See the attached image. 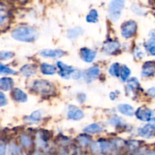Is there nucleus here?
<instances>
[{"instance_id": "f257e3e1", "label": "nucleus", "mask_w": 155, "mask_h": 155, "mask_svg": "<svg viewBox=\"0 0 155 155\" xmlns=\"http://www.w3.org/2000/svg\"><path fill=\"white\" fill-rule=\"evenodd\" d=\"M12 37L15 40L23 42H33L39 36V33L35 27L21 25L15 27L11 33Z\"/></svg>"}, {"instance_id": "f03ea898", "label": "nucleus", "mask_w": 155, "mask_h": 155, "mask_svg": "<svg viewBox=\"0 0 155 155\" xmlns=\"http://www.w3.org/2000/svg\"><path fill=\"white\" fill-rule=\"evenodd\" d=\"M30 89L36 94L42 95V96H48L54 94L55 88L53 83L46 80H35L30 86Z\"/></svg>"}, {"instance_id": "7ed1b4c3", "label": "nucleus", "mask_w": 155, "mask_h": 155, "mask_svg": "<svg viewBox=\"0 0 155 155\" xmlns=\"http://www.w3.org/2000/svg\"><path fill=\"white\" fill-rule=\"evenodd\" d=\"M116 148L113 142L106 139H99L91 145L92 152L98 155H110Z\"/></svg>"}, {"instance_id": "20e7f679", "label": "nucleus", "mask_w": 155, "mask_h": 155, "mask_svg": "<svg viewBox=\"0 0 155 155\" xmlns=\"http://www.w3.org/2000/svg\"><path fill=\"white\" fill-rule=\"evenodd\" d=\"M125 0H111L107 8L109 19L114 22L118 21L122 15Z\"/></svg>"}, {"instance_id": "39448f33", "label": "nucleus", "mask_w": 155, "mask_h": 155, "mask_svg": "<svg viewBox=\"0 0 155 155\" xmlns=\"http://www.w3.org/2000/svg\"><path fill=\"white\" fill-rule=\"evenodd\" d=\"M138 30V24L133 20H130L121 26V36L124 39H131L136 34Z\"/></svg>"}, {"instance_id": "423d86ee", "label": "nucleus", "mask_w": 155, "mask_h": 155, "mask_svg": "<svg viewBox=\"0 0 155 155\" xmlns=\"http://www.w3.org/2000/svg\"><path fill=\"white\" fill-rule=\"evenodd\" d=\"M136 118L142 122H149L152 117H154V111L151 108L145 106L139 107L135 113Z\"/></svg>"}, {"instance_id": "0eeeda50", "label": "nucleus", "mask_w": 155, "mask_h": 155, "mask_svg": "<svg viewBox=\"0 0 155 155\" xmlns=\"http://www.w3.org/2000/svg\"><path fill=\"white\" fill-rule=\"evenodd\" d=\"M100 68L98 66H92L90 68H87L84 72L83 73V78L86 83H92V81H94L95 80H96L98 77V76L100 75Z\"/></svg>"}, {"instance_id": "6e6552de", "label": "nucleus", "mask_w": 155, "mask_h": 155, "mask_svg": "<svg viewBox=\"0 0 155 155\" xmlns=\"http://www.w3.org/2000/svg\"><path fill=\"white\" fill-rule=\"evenodd\" d=\"M121 45L118 41L114 40V39H109L107 42H105L103 45L102 49L103 51L106 54L109 55H113L117 54L120 49Z\"/></svg>"}, {"instance_id": "1a4fd4ad", "label": "nucleus", "mask_w": 155, "mask_h": 155, "mask_svg": "<svg viewBox=\"0 0 155 155\" xmlns=\"http://www.w3.org/2000/svg\"><path fill=\"white\" fill-rule=\"evenodd\" d=\"M10 12L5 6L0 3V30H5L10 22Z\"/></svg>"}, {"instance_id": "9d476101", "label": "nucleus", "mask_w": 155, "mask_h": 155, "mask_svg": "<svg viewBox=\"0 0 155 155\" xmlns=\"http://www.w3.org/2000/svg\"><path fill=\"white\" fill-rule=\"evenodd\" d=\"M57 68L58 69V74L63 79H70L71 77L74 68L71 65H68L62 61L57 62Z\"/></svg>"}, {"instance_id": "9b49d317", "label": "nucleus", "mask_w": 155, "mask_h": 155, "mask_svg": "<svg viewBox=\"0 0 155 155\" xmlns=\"http://www.w3.org/2000/svg\"><path fill=\"white\" fill-rule=\"evenodd\" d=\"M84 113L81 109L74 105H71L68 108L67 117L69 120L74 121H79L84 117Z\"/></svg>"}, {"instance_id": "f8f14e48", "label": "nucleus", "mask_w": 155, "mask_h": 155, "mask_svg": "<svg viewBox=\"0 0 155 155\" xmlns=\"http://www.w3.org/2000/svg\"><path fill=\"white\" fill-rule=\"evenodd\" d=\"M137 133L138 136L144 138V139H151L155 137V130L149 125V124L139 127L138 129Z\"/></svg>"}, {"instance_id": "ddd939ff", "label": "nucleus", "mask_w": 155, "mask_h": 155, "mask_svg": "<svg viewBox=\"0 0 155 155\" xmlns=\"http://www.w3.org/2000/svg\"><path fill=\"white\" fill-rule=\"evenodd\" d=\"M80 54L83 61L86 63H92L97 57V52L93 49L89 48H82L80 51Z\"/></svg>"}, {"instance_id": "4468645a", "label": "nucleus", "mask_w": 155, "mask_h": 155, "mask_svg": "<svg viewBox=\"0 0 155 155\" xmlns=\"http://www.w3.org/2000/svg\"><path fill=\"white\" fill-rule=\"evenodd\" d=\"M141 75L144 78H150L155 75V61H146L142 68Z\"/></svg>"}, {"instance_id": "2eb2a0df", "label": "nucleus", "mask_w": 155, "mask_h": 155, "mask_svg": "<svg viewBox=\"0 0 155 155\" xmlns=\"http://www.w3.org/2000/svg\"><path fill=\"white\" fill-rule=\"evenodd\" d=\"M39 54L42 57L49 58H60L65 54V52L61 49H51L45 48L39 51Z\"/></svg>"}, {"instance_id": "dca6fc26", "label": "nucleus", "mask_w": 155, "mask_h": 155, "mask_svg": "<svg viewBox=\"0 0 155 155\" xmlns=\"http://www.w3.org/2000/svg\"><path fill=\"white\" fill-rule=\"evenodd\" d=\"M12 97L14 101L19 103H25L28 100L27 94L19 88H15V89H12Z\"/></svg>"}, {"instance_id": "f3484780", "label": "nucleus", "mask_w": 155, "mask_h": 155, "mask_svg": "<svg viewBox=\"0 0 155 155\" xmlns=\"http://www.w3.org/2000/svg\"><path fill=\"white\" fill-rule=\"evenodd\" d=\"M37 71V66L33 64H27L23 65L20 69V72L23 76L26 77H30L36 74Z\"/></svg>"}, {"instance_id": "a211bd4d", "label": "nucleus", "mask_w": 155, "mask_h": 155, "mask_svg": "<svg viewBox=\"0 0 155 155\" xmlns=\"http://www.w3.org/2000/svg\"><path fill=\"white\" fill-rule=\"evenodd\" d=\"M14 84H15V82L13 79L11 77H5L0 78V89L4 92L12 90L13 89Z\"/></svg>"}, {"instance_id": "6ab92c4d", "label": "nucleus", "mask_w": 155, "mask_h": 155, "mask_svg": "<svg viewBox=\"0 0 155 155\" xmlns=\"http://www.w3.org/2000/svg\"><path fill=\"white\" fill-rule=\"evenodd\" d=\"M117 110L123 115L127 117H133L136 113L134 107L128 104H120L117 106Z\"/></svg>"}, {"instance_id": "aec40b11", "label": "nucleus", "mask_w": 155, "mask_h": 155, "mask_svg": "<svg viewBox=\"0 0 155 155\" xmlns=\"http://www.w3.org/2000/svg\"><path fill=\"white\" fill-rule=\"evenodd\" d=\"M139 87H140V83L136 77H133L127 82V92H130L131 94H135V92L139 90Z\"/></svg>"}, {"instance_id": "412c9836", "label": "nucleus", "mask_w": 155, "mask_h": 155, "mask_svg": "<svg viewBox=\"0 0 155 155\" xmlns=\"http://www.w3.org/2000/svg\"><path fill=\"white\" fill-rule=\"evenodd\" d=\"M42 117V113L41 110H37L33 111L30 116H27L25 117V121L28 124H37L41 120Z\"/></svg>"}, {"instance_id": "4be33fe9", "label": "nucleus", "mask_w": 155, "mask_h": 155, "mask_svg": "<svg viewBox=\"0 0 155 155\" xmlns=\"http://www.w3.org/2000/svg\"><path fill=\"white\" fill-rule=\"evenodd\" d=\"M40 71L44 75H54L57 72V68L48 63H42L40 64Z\"/></svg>"}, {"instance_id": "5701e85b", "label": "nucleus", "mask_w": 155, "mask_h": 155, "mask_svg": "<svg viewBox=\"0 0 155 155\" xmlns=\"http://www.w3.org/2000/svg\"><path fill=\"white\" fill-rule=\"evenodd\" d=\"M84 30L80 27H74L67 31V37L70 39H74L79 37L83 33Z\"/></svg>"}, {"instance_id": "b1692460", "label": "nucleus", "mask_w": 155, "mask_h": 155, "mask_svg": "<svg viewBox=\"0 0 155 155\" xmlns=\"http://www.w3.org/2000/svg\"><path fill=\"white\" fill-rule=\"evenodd\" d=\"M83 132L86 134H98L102 132V127L98 124H92L83 129Z\"/></svg>"}, {"instance_id": "393cba45", "label": "nucleus", "mask_w": 155, "mask_h": 155, "mask_svg": "<svg viewBox=\"0 0 155 155\" xmlns=\"http://www.w3.org/2000/svg\"><path fill=\"white\" fill-rule=\"evenodd\" d=\"M19 140L21 145L25 148H30L33 145V139H32L31 136L27 133H22L20 136Z\"/></svg>"}, {"instance_id": "a878e982", "label": "nucleus", "mask_w": 155, "mask_h": 155, "mask_svg": "<svg viewBox=\"0 0 155 155\" xmlns=\"http://www.w3.org/2000/svg\"><path fill=\"white\" fill-rule=\"evenodd\" d=\"M131 71L127 65H122L120 68V78L123 82H127L129 80Z\"/></svg>"}, {"instance_id": "bb28decb", "label": "nucleus", "mask_w": 155, "mask_h": 155, "mask_svg": "<svg viewBox=\"0 0 155 155\" xmlns=\"http://www.w3.org/2000/svg\"><path fill=\"white\" fill-rule=\"evenodd\" d=\"M86 21L91 24H95L98 21V13L96 9H91L86 16Z\"/></svg>"}, {"instance_id": "cd10ccee", "label": "nucleus", "mask_w": 155, "mask_h": 155, "mask_svg": "<svg viewBox=\"0 0 155 155\" xmlns=\"http://www.w3.org/2000/svg\"><path fill=\"white\" fill-rule=\"evenodd\" d=\"M145 48L147 52L151 56L155 57V41L150 38L145 44Z\"/></svg>"}, {"instance_id": "c85d7f7f", "label": "nucleus", "mask_w": 155, "mask_h": 155, "mask_svg": "<svg viewBox=\"0 0 155 155\" xmlns=\"http://www.w3.org/2000/svg\"><path fill=\"white\" fill-rule=\"evenodd\" d=\"M120 64L119 63H114L110 66L108 72L112 77H120Z\"/></svg>"}, {"instance_id": "c756f323", "label": "nucleus", "mask_w": 155, "mask_h": 155, "mask_svg": "<svg viewBox=\"0 0 155 155\" xmlns=\"http://www.w3.org/2000/svg\"><path fill=\"white\" fill-rule=\"evenodd\" d=\"M77 141H78L79 144L82 145L83 147H86L87 145H90L91 143V138L87 136L86 133L85 134H81L77 137Z\"/></svg>"}, {"instance_id": "7c9ffc66", "label": "nucleus", "mask_w": 155, "mask_h": 155, "mask_svg": "<svg viewBox=\"0 0 155 155\" xmlns=\"http://www.w3.org/2000/svg\"><path fill=\"white\" fill-rule=\"evenodd\" d=\"M10 152L11 155H26L24 150L21 147L16 144H11L10 145Z\"/></svg>"}, {"instance_id": "2f4dec72", "label": "nucleus", "mask_w": 155, "mask_h": 155, "mask_svg": "<svg viewBox=\"0 0 155 155\" xmlns=\"http://www.w3.org/2000/svg\"><path fill=\"white\" fill-rule=\"evenodd\" d=\"M0 74H6V75H15L17 72L15 70L12 69L7 65L0 64Z\"/></svg>"}, {"instance_id": "473e14b6", "label": "nucleus", "mask_w": 155, "mask_h": 155, "mask_svg": "<svg viewBox=\"0 0 155 155\" xmlns=\"http://www.w3.org/2000/svg\"><path fill=\"white\" fill-rule=\"evenodd\" d=\"M15 56V54L12 51H0V61H7L12 58Z\"/></svg>"}, {"instance_id": "72a5a7b5", "label": "nucleus", "mask_w": 155, "mask_h": 155, "mask_svg": "<svg viewBox=\"0 0 155 155\" xmlns=\"http://www.w3.org/2000/svg\"><path fill=\"white\" fill-rule=\"evenodd\" d=\"M133 55H134L135 58L137 59V60H142L145 57V53L141 49L140 47H136V48L133 51Z\"/></svg>"}, {"instance_id": "f704fd0d", "label": "nucleus", "mask_w": 155, "mask_h": 155, "mask_svg": "<svg viewBox=\"0 0 155 155\" xmlns=\"http://www.w3.org/2000/svg\"><path fill=\"white\" fill-rule=\"evenodd\" d=\"M109 122L113 126H119L121 125L122 120H121V118L118 117H112L110 120H109Z\"/></svg>"}, {"instance_id": "c9c22d12", "label": "nucleus", "mask_w": 155, "mask_h": 155, "mask_svg": "<svg viewBox=\"0 0 155 155\" xmlns=\"http://www.w3.org/2000/svg\"><path fill=\"white\" fill-rule=\"evenodd\" d=\"M8 100L5 95L2 91H0V107H4L7 105Z\"/></svg>"}, {"instance_id": "e433bc0d", "label": "nucleus", "mask_w": 155, "mask_h": 155, "mask_svg": "<svg viewBox=\"0 0 155 155\" xmlns=\"http://www.w3.org/2000/svg\"><path fill=\"white\" fill-rule=\"evenodd\" d=\"M82 76H83V74L80 70L74 69L72 74H71V78H73L74 80H79V79L81 78Z\"/></svg>"}, {"instance_id": "4c0bfd02", "label": "nucleus", "mask_w": 155, "mask_h": 155, "mask_svg": "<svg viewBox=\"0 0 155 155\" xmlns=\"http://www.w3.org/2000/svg\"><path fill=\"white\" fill-rule=\"evenodd\" d=\"M132 11H133L134 13H136V15H144V10L140 8L139 6L136 5H134L133 6H132Z\"/></svg>"}, {"instance_id": "58836bf2", "label": "nucleus", "mask_w": 155, "mask_h": 155, "mask_svg": "<svg viewBox=\"0 0 155 155\" xmlns=\"http://www.w3.org/2000/svg\"><path fill=\"white\" fill-rule=\"evenodd\" d=\"M7 145L3 141L0 140V155H6Z\"/></svg>"}, {"instance_id": "ea45409f", "label": "nucleus", "mask_w": 155, "mask_h": 155, "mask_svg": "<svg viewBox=\"0 0 155 155\" xmlns=\"http://www.w3.org/2000/svg\"><path fill=\"white\" fill-rule=\"evenodd\" d=\"M147 95L151 98H155V87H151L147 89Z\"/></svg>"}, {"instance_id": "a19ab883", "label": "nucleus", "mask_w": 155, "mask_h": 155, "mask_svg": "<svg viewBox=\"0 0 155 155\" xmlns=\"http://www.w3.org/2000/svg\"><path fill=\"white\" fill-rule=\"evenodd\" d=\"M86 95L84 93H80L77 95V100L80 101V103H83L86 101Z\"/></svg>"}, {"instance_id": "79ce46f5", "label": "nucleus", "mask_w": 155, "mask_h": 155, "mask_svg": "<svg viewBox=\"0 0 155 155\" xmlns=\"http://www.w3.org/2000/svg\"><path fill=\"white\" fill-rule=\"evenodd\" d=\"M148 124H149V125L151 126V127H152L153 129L155 130V117H152L151 119V120L148 122Z\"/></svg>"}, {"instance_id": "37998d69", "label": "nucleus", "mask_w": 155, "mask_h": 155, "mask_svg": "<svg viewBox=\"0 0 155 155\" xmlns=\"http://www.w3.org/2000/svg\"><path fill=\"white\" fill-rule=\"evenodd\" d=\"M145 155H155V149L152 150H148L146 151V154Z\"/></svg>"}, {"instance_id": "c03bdc74", "label": "nucleus", "mask_w": 155, "mask_h": 155, "mask_svg": "<svg viewBox=\"0 0 155 155\" xmlns=\"http://www.w3.org/2000/svg\"><path fill=\"white\" fill-rule=\"evenodd\" d=\"M150 38H151L155 41V29H153L150 32Z\"/></svg>"}, {"instance_id": "a18cd8bd", "label": "nucleus", "mask_w": 155, "mask_h": 155, "mask_svg": "<svg viewBox=\"0 0 155 155\" xmlns=\"http://www.w3.org/2000/svg\"><path fill=\"white\" fill-rule=\"evenodd\" d=\"M116 98H117V95H116V93H115L114 92H110V98L111 100H115L116 99Z\"/></svg>"}, {"instance_id": "49530a36", "label": "nucleus", "mask_w": 155, "mask_h": 155, "mask_svg": "<svg viewBox=\"0 0 155 155\" xmlns=\"http://www.w3.org/2000/svg\"><path fill=\"white\" fill-rule=\"evenodd\" d=\"M32 155H40V154H39V153L38 152V151H36V152H34Z\"/></svg>"}, {"instance_id": "de8ad7c7", "label": "nucleus", "mask_w": 155, "mask_h": 155, "mask_svg": "<svg viewBox=\"0 0 155 155\" xmlns=\"http://www.w3.org/2000/svg\"><path fill=\"white\" fill-rule=\"evenodd\" d=\"M20 2H27V0H19Z\"/></svg>"}]
</instances>
